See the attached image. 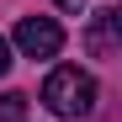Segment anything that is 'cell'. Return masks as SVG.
<instances>
[{
	"label": "cell",
	"instance_id": "277c9868",
	"mask_svg": "<svg viewBox=\"0 0 122 122\" xmlns=\"http://www.w3.org/2000/svg\"><path fill=\"white\" fill-rule=\"evenodd\" d=\"M5 69H11V43L0 37V74H5Z\"/></svg>",
	"mask_w": 122,
	"mask_h": 122
},
{
	"label": "cell",
	"instance_id": "5b68a950",
	"mask_svg": "<svg viewBox=\"0 0 122 122\" xmlns=\"http://www.w3.org/2000/svg\"><path fill=\"white\" fill-rule=\"evenodd\" d=\"M58 5H64V11H80V5H90V0H58Z\"/></svg>",
	"mask_w": 122,
	"mask_h": 122
},
{
	"label": "cell",
	"instance_id": "7a4b0ae2",
	"mask_svg": "<svg viewBox=\"0 0 122 122\" xmlns=\"http://www.w3.org/2000/svg\"><path fill=\"white\" fill-rule=\"evenodd\" d=\"M16 48L27 58H53L64 48V27H58L53 16H21V21H16Z\"/></svg>",
	"mask_w": 122,
	"mask_h": 122
},
{
	"label": "cell",
	"instance_id": "3957f363",
	"mask_svg": "<svg viewBox=\"0 0 122 122\" xmlns=\"http://www.w3.org/2000/svg\"><path fill=\"white\" fill-rule=\"evenodd\" d=\"M117 48H122V11L106 5V11H96L90 27H85V53L90 58H117Z\"/></svg>",
	"mask_w": 122,
	"mask_h": 122
},
{
	"label": "cell",
	"instance_id": "6da1fadb",
	"mask_svg": "<svg viewBox=\"0 0 122 122\" xmlns=\"http://www.w3.org/2000/svg\"><path fill=\"white\" fill-rule=\"evenodd\" d=\"M96 80L80 69V64H58L48 80H43V106L58 112V117H90L96 112Z\"/></svg>",
	"mask_w": 122,
	"mask_h": 122
}]
</instances>
